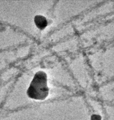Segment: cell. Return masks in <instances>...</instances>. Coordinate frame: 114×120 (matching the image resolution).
Here are the masks:
<instances>
[{"label":"cell","mask_w":114,"mask_h":120,"mask_svg":"<svg viewBox=\"0 0 114 120\" xmlns=\"http://www.w3.org/2000/svg\"><path fill=\"white\" fill-rule=\"evenodd\" d=\"M34 22L36 27L40 30H43L48 25L46 17L42 15H36L34 17Z\"/></svg>","instance_id":"2"},{"label":"cell","mask_w":114,"mask_h":120,"mask_svg":"<svg viewBox=\"0 0 114 120\" xmlns=\"http://www.w3.org/2000/svg\"><path fill=\"white\" fill-rule=\"evenodd\" d=\"M49 93L47 85V75L43 71L36 72L28 88L26 94L28 97L35 100H44Z\"/></svg>","instance_id":"1"}]
</instances>
